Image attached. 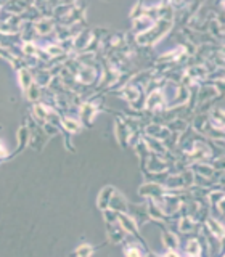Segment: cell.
<instances>
[{"label":"cell","instance_id":"5b68a950","mask_svg":"<svg viewBox=\"0 0 225 257\" xmlns=\"http://www.w3.org/2000/svg\"><path fill=\"white\" fill-rule=\"evenodd\" d=\"M204 227L207 231L212 233V236L217 238L219 243L224 241V225L221 220H217L216 217H207L204 220Z\"/></svg>","mask_w":225,"mask_h":257},{"label":"cell","instance_id":"4316f807","mask_svg":"<svg viewBox=\"0 0 225 257\" xmlns=\"http://www.w3.org/2000/svg\"><path fill=\"white\" fill-rule=\"evenodd\" d=\"M47 51H49L50 55L55 56V55H61L65 50H63L61 47H58V45H49V47H47Z\"/></svg>","mask_w":225,"mask_h":257},{"label":"cell","instance_id":"484cf974","mask_svg":"<svg viewBox=\"0 0 225 257\" xmlns=\"http://www.w3.org/2000/svg\"><path fill=\"white\" fill-rule=\"evenodd\" d=\"M36 45H34L32 42H26L25 45H23V51H25L26 55H34L36 53Z\"/></svg>","mask_w":225,"mask_h":257},{"label":"cell","instance_id":"2e32d148","mask_svg":"<svg viewBox=\"0 0 225 257\" xmlns=\"http://www.w3.org/2000/svg\"><path fill=\"white\" fill-rule=\"evenodd\" d=\"M161 239H163V244L167 249H177L178 248V238L171 230L164 229L163 235H161Z\"/></svg>","mask_w":225,"mask_h":257},{"label":"cell","instance_id":"f546056e","mask_svg":"<svg viewBox=\"0 0 225 257\" xmlns=\"http://www.w3.org/2000/svg\"><path fill=\"white\" fill-rule=\"evenodd\" d=\"M147 257H163V256H156V254H153V253H151V254L147 256Z\"/></svg>","mask_w":225,"mask_h":257},{"label":"cell","instance_id":"e0dca14e","mask_svg":"<svg viewBox=\"0 0 225 257\" xmlns=\"http://www.w3.org/2000/svg\"><path fill=\"white\" fill-rule=\"evenodd\" d=\"M147 251L143 249V246H138L137 243H127L124 246V256L125 257H147Z\"/></svg>","mask_w":225,"mask_h":257},{"label":"cell","instance_id":"cb8c5ba5","mask_svg":"<svg viewBox=\"0 0 225 257\" xmlns=\"http://www.w3.org/2000/svg\"><path fill=\"white\" fill-rule=\"evenodd\" d=\"M26 95L27 98H29L31 102H37L39 100V97H40V90H39V87L36 85V82H32L29 89L26 90Z\"/></svg>","mask_w":225,"mask_h":257},{"label":"cell","instance_id":"d4e9b609","mask_svg":"<svg viewBox=\"0 0 225 257\" xmlns=\"http://www.w3.org/2000/svg\"><path fill=\"white\" fill-rule=\"evenodd\" d=\"M37 82L40 84V85H49L50 82H51V74L49 73V71H40L39 74H37Z\"/></svg>","mask_w":225,"mask_h":257},{"label":"cell","instance_id":"f1b7e54d","mask_svg":"<svg viewBox=\"0 0 225 257\" xmlns=\"http://www.w3.org/2000/svg\"><path fill=\"white\" fill-rule=\"evenodd\" d=\"M5 157H7V148H5L3 143L0 142V161L5 159Z\"/></svg>","mask_w":225,"mask_h":257},{"label":"cell","instance_id":"4dcf8cb0","mask_svg":"<svg viewBox=\"0 0 225 257\" xmlns=\"http://www.w3.org/2000/svg\"><path fill=\"white\" fill-rule=\"evenodd\" d=\"M185 257H195V256H185Z\"/></svg>","mask_w":225,"mask_h":257},{"label":"cell","instance_id":"ac0fdd59","mask_svg":"<svg viewBox=\"0 0 225 257\" xmlns=\"http://www.w3.org/2000/svg\"><path fill=\"white\" fill-rule=\"evenodd\" d=\"M95 249H97L95 246H92V244H87V243L79 244V246L69 254V257H90L95 253Z\"/></svg>","mask_w":225,"mask_h":257},{"label":"cell","instance_id":"277c9868","mask_svg":"<svg viewBox=\"0 0 225 257\" xmlns=\"http://www.w3.org/2000/svg\"><path fill=\"white\" fill-rule=\"evenodd\" d=\"M108 209H111L114 212H124V214H129V203L127 200L123 196V193H119L118 190L114 191V195L109 201V206Z\"/></svg>","mask_w":225,"mask_h":257},{"label":"cell","instance_id":"8fae6325","mask_svg":"<svg viewBox=\"0 0 225 257\" xmlns=\"http://www.w3.org/2000/svg\"><path fill=\"white\" fill-rule=\"evenodd\" d=\"M60 126H61V128H65L66 133H76L80 130V122L77 119L69 118V116H61Z\"/></svg>","mask_w":225,"mask_h":257},{"label":"cell","instance_id":"4fadbf2b","mask_svg":"<svg viewBox=\"0 0 225 257\" xmlns=\"http://www.w3.org/2000/svg\"><path fill=\"white\" fill-rule=\"evenodd\" d=\"M18 82H20L21 89H23V92H25V93L31 87V84L34 82V80H32V74H31V71L26 66L18 69Z\"/></svg>","mask_w":225,"mask_h":257},{"label":"cell","instance_id":"83f0119b","mask_svg":"<svg viewBox=\"0 0 225 257\" xmlns=\"http://www.w3.org/2000/svg\"><path fill=\"white\" fill-rule=\"evenodd\" d=\"M163 257H180V254L177 253V249H167Z\"/></svg>","mask_w":225,"mask_h":257},{"label":"cell","instance_id":"9c48e42d","mask_svg":"<svg viewBox=\"0 0 225 257\" xmlns=\"http://www.w3.org/2000/svg\"><path fill=\"white\" fill-rule=\"evenodd\" d=\"M130 135H132L130 127L125 126L124 122H121L119 119H116V138H118V142L123 145V147H127Z\"/></svg>","mask_w":225,"mask_h":257},{"label":"cell","instance_id":"6da1fadb","mask_svg":"<svg viewBox=\"0 0 225 257\" xmlns=\"http://www.w3.org/2000/svg\"><path fill=\"white\" fill-rule=\"evenodd\" d=\"M171 25H172L171 21L159 20L158 23H154V25L150 27L147 32H143L142 36H137V44L138 45H153V44H156L158 40L171 29Z\"/></svg>","mask_w":225,"mask_h":257},{"label":"cell","instance_id":"7c38bea8","mask_svg":"<svg viewBox=\"0 0 225 257\" xmlns=\"http://www.w3.org/2000/svg\"><path fill=\"white\" fill-rule=\"evenodd\" d=\"M198 225V222L193 217H188V215H183L182 219H178V231L180 233H193Z\"/></svg>","mask_w":225,"mask_h":257},{"label":"cell","instance_id":"9a60e30c","mask_svg":"<svg viewBox=\"0 0 225 257\" xmlns=\"http://www.w3.org/2000/svg\"><path fill=\"white\" fill-rule=\"evenodd\" d=\"M183 253H185V256L200 257V253H201V238L190 239L185 246H183Z\"/></svg>","mask_w":225,"mask_h":257},{"label":"cell","instance_id":"d6986e66","mask_svg":"<svg viewBox=\"0 0 225 257\" xmlns=\"http://www.w3.org/2000/svg\"><path fill=\"white\" fill-rule=\"evenodd\" d=\"M32 113H34V119H36L37 122H40V124H45V122H47L49 111H47V108H45V104L36 103L34 104V108H32Z\"/></svg>","mask_w":225,"mask_h":257},{"label":"cell","instance_id":"5bb4252c","mask_svg":"<svg viewBox=\"0 0 225 257\" xmlns=\"http://www.w3.org/2000/svg\"><path fill=\"white\" fill-rule=\"evenodd\" d=\"M76 77L84 84H92L95 80V69L92 66H87V64H84V66L80 68V71L76 74Z\"/></svg>","mask_w":225,"mask_h":257},{"label":"cell","instance_id":"ffe728a7","mask_svg":"<svg viewBox=\"0 0 225 257\" xmlns=\"http://www.w3.org/2000/svg\"><path fill=\"white\" fill-rule=\"evenodd\" d=\"M34 29L37 31V34L44 36V34H49V32L53 31V21L49 20V18H44L34 25Z\"/></svg>","mask_w":225,"mask_h":257},{"label":"cell","instance_id":"7402d4cb","mask_svg":"<svg viewBox=\"0 0 225 257\" xmlns=\"http://www.w3.org/2000/svg\"><path fill=\"white\" fill-rule=\"evenodd\" d=\"M92 42V36H90V31H84L79 34L77 39H74V45H76L77 50H82L84 47H87Z\"/></svg>","mask_w":225,"mask_h":257},{"label":"cell","instance_id":"ba28073f","mask_svg":"<svg viewBox=\"0 0 225 257\" xmlns=\"http://www.w3.org/2000/svg\"><path fill=\"white\" fill-rule=\"evenodd\" d=\"M163 103H164V92H161L159 89H156L148 95L145 108L148 111H154V109L163 106Z\"/></svg>","mask_w":225,"mask_h":257},{"label":"cell","instance_id":"44dd1931","mask_svg":"<svg viewBox=\"0 0 225 257\" xmlns=\"http://www.w3.org/2000/svg\"><path fill=\"white\" fill-rule=\"evenodd\" d=\"M222 109L221 108H217L216 111H212V114H211V126L217 128V130H222V127H224V116H222Z\"/></svg>","mask_w":225,"mask_h":257},{"label":"cell","instance_id":"3957f363","mask_svg":"<svg viewBox=\"0 0 225 257\" xmlns=\"http://www.w3.org/2000/svg\"><path fill=\"white\" fill-rule=\"evenodd\" d=\"M100 104H101V103H97V104H95V102H87V103H84V106L80 108V121L84 122V126L92 127V124H94L95 116H97V113H98V109H100Z\"/></svg>","mask_w":225,"mask_h":257},{"label":"cell","instance_id":"7a4b0ae2","mask_svg":"<svg viewBox=\"0 0 225 257\" xmlns=\"http://www.w3.org/2000/svg\"><path fill=\"white\" fill-rule=\"evenodd\" d=\"M138 195H140V196H148V200L159 201L161 198L166 195V188L161 183L148 182V183H143L140 188H138Z\"/></svg>","mask_w":225,"mask_h":257},{"label":"cell","instance_id":"30bf717a","mask_svg":"<svg viewBox=\"0 0 225 257\" xmlns=\"http://www.w3.org/2000/svg\"><path fill=\"white\" fill-rule=\"evenodd\" d=\"M153 25H154L153 18H150V16L143 15V16H140V18L135 20V23H134V32L137 34V36H142V34L147 32Z\"/></svg>","mask_w":225,"mask_h":257},{"label":"cell","instance_id":"603a6c76","mask_svg":"<svg viewBox=\"0 0 225 257\" xmlns=\"http://www.w3.org/2000/svg\"><path fill=\"white\" fill-rule=\"evenodd\" d=\"M121 95L124 97V100L125 102H129V103H132V102H135L137 98H138V89L135 85H127L125 89L123 90V93Z\"/></svg>","mask_w":225,"mask_h":257},{"label":"cell","instance_id":"8992f818","mask_svg":"<svg viewBox=\"0 0 225 257\" xmlns=\"http://www.w3.org/2000/svg\"><path fill=\"white\" fill-rule=\"evenodd\" d=\"M106 230H108V238L111 244H119L124 241L125 231L121 229V225L118 222H114V224H106Z\"/></svg>","mask_w":225,"mask_h":257},{"label":"cell","instance_id":"52a82bcc","mask_svg":"<svg viewBox=\"0 0 225 257\" xmlns=\"http://www.w3.org/2000/svg\"><path fill=\"white\" fill-rule=\"evenodd\" d=\"M114 191L116 188L114 186H105L100 193H98V198H97V207L100 209V211H106L108 206H109V201H111V198L114 195Z\"/></svg>","mask_w":225,"mask_h":257}]
</instances>
